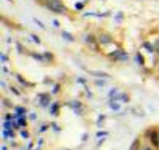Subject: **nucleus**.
Returning <instances> with one entry per match:
<instances>
[{
	"mask_svg": "<svg viewBox=\"0 0 159 150\" xmlns=\"http://www.w3.org/2000/svg\"><path fill=\"white\" fill-rule=\"evenodd\" d=\"M143 47L147 49V50H150L151 52L153 51V46L150 44V43H148V42H145L144 44H143Z\"/></svg>",
	"mask_w": 159,
	"mask_h": 150,
	"instance_id": "nucleus-8",
	"label": "nucleus"
},
{
	"mask_svg": "<svg viewBox=\"0 0 159 150\" xmlns=\"http://www.w3.org/2000/svg\"><path fill=\"white\" fill-rule=\"evenodd\" d=\"M138 58H139V62H140V63H143V56H141V54H138Z\"/></svg>",
	"mask_w": 159,
	"mask_h": 150,
	"instance_id": "nucleus-13",
	"label": "nucleus"
},
{
	"mask_svg": "<svg viewBox=\"0 0 159 150\" xmlns=\"http://www.w3.org/2000/svg\"><path fill=\"white\" fill-rule=\"evenodd\" d=\"M111 108H112L113 110H118V109L120 108V105H119L118 104H116V103H113V104L111 105Z\"/></svg>",
	"mask_w": 159,
	"mask_h": 150,
	"instance_id": "nucleus-9",
	"label": "nucleus"
},
{
	"mask_svg": "<svg viewBox=\"0 0 159 150\" xmlns=\"http://www.w3.org/2000/svg\"><path fill=\"white\" fill-rule=\"evenodd\" d=\"M62 36L65 38V39H67V40H69V41H74L75 40V38H74V36L70 34V33H66V32H63L62 33Z\"/></svg>",
	"mask_w": 159,
	"mask_h": 150,
	"instance_id": "nucleus-7",
	"label": "nucleus"
},
{
	"mask_svg": "<svg viewBox=\"0 0 159 150\" xmlns=\"http://www.w3.org/2000/svg\"><path fill=\"white\" fill-rule=\"evenodd\" d=\"M34 21H35V22H36V23H37V24H38V25H39L40 27H41V28H44V27H45V26H44V25H43V24H42V23H41V22H40L39 21H37L36 19H34Z\"/></svg>",
	"mask_w": 159,
	"mask_h": 150,
	"instance_id": "nucleus-14",
	"label": "nucleus"
},
{
	"mask_svg": "<svg viewBox=\"0 0 159 150\" xmlns=\"http://www.w3.org/2000/svg\"><path fill=\"white\" fill-rule=\"evenodd\" d=\"M144 150H152V149H151L150 148H145V149H144Z\"/></svg>",
	"mask_w": 159,
	"mask_h": 150,
	"instance_id": "nucleus-19",
	"label": "nucleus"
},
{
	"mask_svg": "<svg viewBox=\"0 0 159 150\" xmlns=\"http://www.w3.org/2000/svg\"><path fill=\"white\" fill-rule=\"evenodd\" d=\"M32 37H34V40L35 42H37V43H40V40L38 39V37H37L36 35H32Z\"/></svg>",
	"mask_w": 159,
	"mask_h": 150,
	"instance_id": "nucleus-12",
	"label": "nucleus"
},
{
	"mask_svg": "<svg viewBox=\"0 0 159 150\" xmlns=\"http://www.w3.org/2000/svg\"><path fill=\"white\" fill-rule=\"evenodd\" d=\"M83 7H84V5H83L82 3H76V4H75V7H76V9H78V10L82 9Z\"/></svg>",
	"mask_w": 159,
	"mask_h": 150,
	"instance_id": "nucleus-10",
	"label": "nucleus"
},
{
	"mask_svg": "<svg viewBox=\"0 0 159 150\" xmlns=\"http://www.w3.org/2000/svg\"><path fill=\"white\" fill-rule=\"evenodd\" d=\"M113 56H115L116 59H119V60H127L128 59V54L125 53L124 51H120V50H116V51L113 52Z\"/></svg>",
	"mask_w": 159,
	"mask_h": 150,
	"instance_id": "nucleus-3",
	"label": "nucleus"
},
{
	"mask_svg": "<svg viewBox=\"0 0 159 150\" xmlns=\"http://www.w3.org/2000/svg\"><path fill=\"white\" fill-rule=\"evenodd\" d=\"M89 74H91L94 77H111V76L105 72L102 71H89Z\"/></svg>",
	"mask_w": 159,
	"mask_h": 150,
	"instance_id": "nucleus-4",
	"label": "nucleus"
},
{
	"mask_svg": "<svg viewBox=\"0 0 159 150\" xmlns=\"http://www.w3.org/2000/svg\"><path fill=\"white\" fill-rule=\"evenodd\" d=\"M21 136H23L24 138H27V137H28V134H27V132H21Z\"/></svg>",
	"mask_w": 159,
	"mask_h": 150,
	"instance_id": "nucleus-16",
	"label": "nucleus"
},
{
	"mask_svg": "<svg viewBox=\"0 0 159 150\" xmlns=\"http://www.w3.org/2000/svg\"><path fill=\"white\" fill-rule=\"evenodd\" d=\"M2 150H7V148L6 147H2Z\"/></svg>",
	"mask_w": 159,
	"mask_h": 150,
	"instance_id": "nucleus-18",
	"label": "nucleus"
},
{
	"mask_svg": "<svg viewBox=\"0 0 159 150\" xmlns=\"http://www.w3.org/2000/svg\"><path fill=\"white\" fill-rule=\"evenodd\" d=\"M100 40H101V42L102 44H108V43H110L112 41V38L107 35H102L100 36Z\"/></svg>",
	"mask_w": 159,
	"mask_h": 150,
	"instance_id": "nucleus-5",
	"label": "nucleus"
},
{
	"mask_svg": "<svg viewBox=\"0 0 159 150\" xmlns=\"http://www.w3.org/2000/svg\"><path fill=\"white\" fill-rule=\"evenodd\" d=\"M47 6L50 10L56 13H62L65 10V7L61 0H48L47 2Z\"/></svg>",
	"mask_w": 159,
	"mask_h": 150,
	"instance_id": "nucleus-1",
	"label": "nucleus"
},
{
	"mask_svg": "<svg viewBox=\"0 0 159 150\" xmlns=\"http://www.w3.org/2000/svg\"><path fill=\"white\" fill-rule=\"evenodd\" d=\"M140 140L139 139H136L133 143H132V145H131V147H130V150H139L140 148Z\"/></svg>",
	"mask_w": 159,
	"mask_h": 150,
	"instance_id": "nucleus-6",
	"label": "nucleus"
},
{
	"mask_svg": "<svg viewBox=\"0 0 159 150\" xmlns=\"http://www.w3.org/2000/svg\"><path fill=\"white\" fill-rule=\"evenodd\" d=\"M150 140L155 147L159 146V135L157 132H153L150 135Z\"/></svg>",
	"mask_w": 159,
	"mask_h": 150,
	"instance_id": "nucleus-2",
	"label": "nucleus"
},
{
	"mask_svg": "<svg viewBox=\"0 0 159 150\" xmlns=\"http://www.w3.org/2000/svg\"><path fill=\"white\" fill-rule=\"evenodd\" d=\"M105 134H107V133L100 132V133H98V134H97V136H98V137H100V136H102V135H105Z\"/></svg>",
	"mask_w": 159,
	"mask_h": 150,
	"instance_id": "nucleus-15",
	"label": "nucleus"
},
{
	"mask_svg": "<svg viewBox=\"0 0 159 150\" xmlns=\"http://www.w3.org/2000/svg\"><path fill=\"white\" fill-rule=\"evenodd\" d=\"M18 122H19V124H20V125H23V126L26 124V122H25V120H24V119H20Z\"/></svg>",
	"mask_w": 159,
	"mask_h": 150,
	"instance_id": "nucleus-11",
	"label": "nucleus"
},
{
	"mask_svg": "<svg viewBox=\"0 0 159 150\" xmlns=\"http://www.w3.org/2000/svg\"><path fill=\"white\" fill-rule=\"evenodd\" d=\"M156 49H157V51L159 53V40L156 43Z\"/></svg>",
	"mask_w": 159,
	"mask_h": 150,
	"instance_id": "nucleus-17",
	"label": "nucleus"
}]
</instances>
